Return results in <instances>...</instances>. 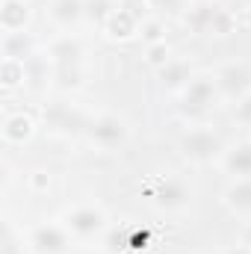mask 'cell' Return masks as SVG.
<instances>
[{"instance_id": "4fadbf2b", "label": "cell", "mask_w": 251, "mask_h": 254, "mask_svg": "<svg viewBox=\"0 0 251 254\" xmlns=\"http://www.w3.org/2000/svg\"><path fill=\"white\" fill-rule=\"evenodd\" d=\"M27 21H30V3L27 0H3L0 3V27H3V33L27 30Z\"/></svg>"}, {"instance_id": "83f0119b", "label": "cell", "mask_w": 251, "mask_h": 254, "mask_svg": "<svg viewBox=\"0 0 251 254\" xmlns=\"http://www.w3.org/2000/svg\"><path fill=\"white\" fill-rule=\"evenodd\" d=\"M139 3H142V0H119V6H125V9H133V12H139Z\"/></svg>"}, {"instance_id": "30bf717a", "label": "cell", "mask_w": 251, "mask_h": 254, "mask_svg": "<svg viewBox=\"0 0 251 254\" xmlns=\"http://www.w3.org/2000/svg\"><path fill=\"white\" fill-rule=\"evenodd\" d=\"M139 27H142V21H139V12L119 6V9L110 15V21H107L101 30H104L110 39H116V42H127V39H133V36L139 33Z\"/></svg>"}, {"instance_id": "277c9868", "label": "cell", "mask_w": 251, "mask_h": 254, "mask_svg": "<svg viewBox=\"0 0 251 254\" xmlns=\"http://www.w3.org/2000/svg\"><path fill=\"white\" fill-rule=\"evenodd\" d=\"M148 198L154 201V207L166 210V213H175V210H184L189 204V187L181 178H157L154 187L148 190Z\"/></svg>"}, {"instance_id": "836d02e7", "label": "cell", "mask_w": 251, "mask_h": 254, "mask_svg": "<svg viewBox=\"0 0 251 254\" xmlns=\"http://www.w3.org/2000/svg\"><path fill=\"white\" fill-rule=\"evenodd\" d=\"M249 6H251V0H249Z\"/></svg>"}, {"instance_id": "3957f363", "label": "cell", "mask_w": 251, "mask_h": 254, "mask_svg": "<svg viewBox=\"0 0 251 254\" xmlns=\"http://www.w3.org/2000/svg\"><path fill=\"white\" fill-rule=\"evenodd\" d=\"M181 154L187 160H192V163H213L216 157L225 154V148H222V139L213 130L195 127V130L181 136Z\"/></svg>"}, {"instance_id": "9c48e42d", "label": "cell", "mask_w": 251, "mask_h": 254, "mask_svg": "<svg viewBox=\"0 0 251 254\" xmlns=\"http://www.w3.org/2000/svg\"><path fill=\"white\" fill-rule=\"evenodd\" d=\"M48 63L51 68H71L83 63V42L74 36H60L48 48Z\"/></svg>"}, {"instance_id": "5b68a950", "label": "cell", "mask_w": 251, "mask_h": 254, "mask_svg": "<svg viewBox=\"0 0 251 254\" xmlns=\"http://www.w3.org/2000/svg\"><path fill=\"white\" fill-rule=\"evenodd\" d=\"M65 228H68V234H74L80 240H92V237H101L107 231V216H104V210L83 204L65 216Z\"/></svg>"}, {"instance_id": "603a6c76", "label": "cell", "mask_w": 251, "mask_h": 254, "mask_svg": "<svg viewBox=\"0 0 251 254\" xmlns=\"http://www.w3.org/2000/svg\"><path fill=\"white\" fill-rule=\"evenodd\" d=\"M0 254H27L24 240H18L12 225H3V240H0Z\"/></svg>"}, {"instance_id": "f1b7e54d", "label": "cell", "mask_w": 251, "mask_h": 254, "mask_svg": "<svg viewBox=\"0 0 251 254\" xmlns=\"http://www.w3.org/2000/svg\"><path fill=\"white\" fill-rule=\"evenodd\" d=\"M243 246H246V249H251V222L246 225V231H243Z\"/></svg>"}, {"instance_id": "5bb4252c", "label": "cell", "mask_w": 251, "mask_h": 254, "mask_svg": "<svg viewBox=\"0 0 251 254\" xmlns=\"http://www.w3.org/2000/svg\"><path fill=\"white\" fill-rule=\"evenodd\" d=\"M222 163H225L228 175H234L237 181L251 178V142H237L234 148H228L222 154Z\"/></svg>"}, {"instance_id": "ffe728a7", "label": "cell", "mask_w": 251, "mask_h": 254, "mask_svg": "<svg viewBox=\"0 0 251 254\" xmlns=\"http://www.w3.org/2000/svg\"><path fill=\"white\" fill-rule=\"evenodd\" d=\"M116 9H119L116 0H86V18L92 24H98V27H104Z\"/></svg>"}, {"instance_id": "d4e9b609", "label": "cell", "mask_w": 251, "mask_h": 254, "mask_svg": "<svg viewBox=\"0 0 251 254\" xmlns=\"http://www.w3.org/2000/svg\"><path fill=\"white\" fill-rule=\"evenodd\" d=\"M125 234H127V249H133V252H145L148 243H151V234L142 231L139 225H127Z\"/></svg>"}, {"instance_id": "1f68e13d", "label": "cell", "mask_w": 251, "mask_h": 254, "mask_svg": "<svg viewBox=\"0 0 251 254\" xmlns=\"http://www.w3.org/2000/svg\"><path fill=\"white\" fill-rule=\"evenodd\" d=\"M189 3H210V0H189Z\"/></svg>"}, {"instance_id": "7a4b0ae2", "label": "cell", "mask_w": 251, "mask_h": 254, "mask_svg": "<svg viewBox=\"0 0 251 254\" xmlns=\"http://www.w3.org/2000/svg\"><path fill=\"white\" fill-rule=\"evenodd\" d=\"M42 122L54 133H63V136H80V133H89V127H92V119L83 110L68 107V104H48L42 110Z\"/></svg>"}, {"instance_id": "7c38bea8", "label": "cell", "mask_w": 251, "mask_h": 254, "mask_svg": "<svg viewBox=\"0 0 251 254\" xmlns=\"http://www.w3.org/2000/svg\"><path fill=\"white\" fill-rule=\"evenodd\" d=\"M3 60H21V63H30L33 54H36V42L27 30H18V33H3Z\"/></svg>"}, {"instance_id": "44dd1931", "label": "cell", "mask_w": 251, "mask_h": 254, "mask_svg": "<svg viewBox=\"0 0 251 254\" xmlns=\"http://www.w3.org/2000/svg\"><path fill=\"white\" fill-rule=\"evenodd\" d=\"M54 83L60 89H80L83 86V68L71 65V68H54Z\"/></svg>"}, {"instance_id": "e0dca14e", "label": "cell", "mask_w": 251, "mask_h": 254, "mask_svg": "<svg viewBox=\"0 0 251 254\" xmlns=\"http://www.w3.org/2000/svg\"><path fill=\"white\" fill-rule=\"evenodd\" d=\"M33 133H36V125H33V119L24 116V113H15V116H9V119L3 122V139H6L9 145H24V142L33 139Z\"/></svg>"}, {"instance_id": "ac0fdd59", "label": "cell", "mask_w": 251, "mask_h": 254, "mask_svg": "<svg viewBox=\"0 0 251 254\" xmlns=\"http://www.w3.org/2000/svg\"><path fill=\"white\" fill-rule=\"evenodd\" d=\"M225 204H228L234 213H251V178L234 181V184L225 190Z\"/></svg>"}, {"instance_id": "4dcf8cb0", "label": "cell", "mask_w": 251, "mask_h": 254, "mask_svg": "<svg viewBox=\"0 0 251 254\" xmlns=\"http://www.w3.org/2000/svg\"><path fill=\"white\" fill-rule=\"evenodd\" d=\"M246 27H249V30H251V6H249V9H246Z\"/></svg>"}, {"instance_id": "cb8c5ba5", "label": "cell", "mask_w": 251, "mask_h": 254, "mask_svg": "<svg viewBox=\"0 0 251 254\" xmlns=\"http://www.w3.org/2000/svg\"><path fill=\"white\" fill-rule=\"evenodd\" d=\"M145 57H148V63L154 65L157 71H160V68H166V65L172 63V51H169V45H166V42H160V45H148Z\"/></svg>"}, {"instance_id": "8fae6325", "label": "cell", "mask_w": 251, "mask_h": 254, "mask_svg": "<svg viewBox=\"0 0 251 254\" xmlns=\"http://www.w3.org/2000/svg\"><path fill=\"white\" fill-rule=\"evenodd\" d=\"M48 15L57 27H77L86 18V0H51Z\"/></svg>"}, {"instance_id": "484cf974", "label": "cell", "mask_w": 251, "mask_h": 254, "mask_svg": "<svg viewBox=\"0 0 251 254\" xmlns=\"http://www.w3.org/2000/svg\"><path fill=\"white\" fill-rule=\"evenodd\" d=\"M234 122L243 127H251V92L246 98L237 101V110H234Z\"/></svg>"}, {"instance_id": "d6a6232c", "label": "cell", "mask_w": 251, "mask_h": 254, "mask_svg": "<svg viewBox=\"0 0 251 254\" xmlns=\"http://www.w3.org/2000/svg\"><path fill=\"white\" fill-rule=\"evenodd\" d=\"M201 254H213V252H201Z\"/></svg>"}, {"instance_id": "9a60e30c", "label": "cell", "mask_w": 251, "mask_h": 254, "mask_svg": "<svg viewBox=\"0 0 251 254\" xmlns=\"http://www.w3.org/2000/svg\"><path fill=\"white\" fill-rule=\"evenodd\" d=\"M216 12H219L216 3H192L189 12L184 15V21H187V27L192 30V33H198V36H210L213 21H216Z\"/></svg>"}, {"instance_id": "7402d4cb", "label": "cell", "mask_w": 251, "mask_h": 254, "mask_svg": "<svg viewBox=\"0 0 251 254\" xmlns=\"http://www.w3.org/2000/svg\"><path fill=\"white\" fill-rule=\"evenodd\" d=\"M139 33H142V39H145L148 45H160V42H166V24H163L160 18H148V21H142Z\"/></svg>"}, {"instance_id": "2e32d148", "label": "cell", "mask_w": 251, "mask_h": 254, "mask_svg": "<svg viewBox=\"0 0 251 254\" xmlns=\"http://www.w3.org/2000/svg\"><path fill=\"white\" fill-rule=\"evenodd\" d=\"M192 77L195 74H192L189 63H184V60H172L166 68H160V83L169 92H184L189 83H192Z\"/></svg>"}, {"instance_id": "4316f807", "label": "cell", "mask_w": 251, "mask_h": 254, "mask_svg": "<svg viewBox=\"0 0 251 254\" xmlns=\"http://www.w3.org/2000/svg\"><path fill=\"white\" fill-rule=\"evenodd\" d=\"M151 3H154L160 12H166V15H181L187 0H151Z\"/></svg>"}, {"instance_id": "8992f818", "label": "cell", "mask_w": 251, "mask_h": 254, "mask_svg": "<svg viewBox=\"0 0 251 254\" xmlns=\"http://www.w3.org/2000/svg\"><path fill=\"white\" fill-rule=\"evenodd\" d=\"M216 86L222 92V98H231V101H240L251 92V68L246 63H228L222 65L216 74Z\"/></svg>"}, {"instance_id": "52a82bcc", "label": "cell", "mask_w": 251, "mask_h": 254, "mask_svg": "<svg viewBox=\"0 0 251 254\" xmlns=\"http://www.w3.org/2000/svg\"><path fill=\"white\" fill-rule=\"evenodd\" d=\"M89 139L104 148V151H113L119 145H125L127 139V127L119 116H98L92 119V127H89Z\"/></svg>"}, {"instance_id": "f546056e", "label": "cell", "mask_w": 251, "mask_h": 254, "mask_svg": "<svg viewBox=\"0 0 251 254\" xmlns=\"http://www.w3.org/2000/svg\"><path fill=\"white\" fill-rule=\"evenodd\" d=\"M231 254H251V249H246V246H237Z\"/></svg>"}, {"instance_id": "6da1fadb", "label": "cell", "mask_w": 251, "mask_h": 254, "mask_svg": "<svg viewBox=\"0 0 251 254\" xmlns=\"http://www.w3.org/2000/svg\"><path fill=\"white\" fill-rule=\"evenodd\" d=\"M219 98H222V92L216 86V77L198 74V77H192V83L181 92V113L184 116H204V113H210L216 107Z\"/></svg>"}, {"instance_id": "d6986e66", "label": "cell", "mask_w": 251, "mask_h": 254, "mask_svg": "<svg viewBox=\"0 0 251 254\" xmlns=\"http://www.w3.org/2000/svg\"><path fill=\"white\" fill-rule=\"evenodd\" d=\"M0 80H3V89H15L27 80V63L21 60H3L0 68Z\"/></svg>"}, {"instance_id": "ba28073f", "label": "cell", "mask_w": 251, "mask_h": 254, "mask_svg": "<svg viewBox=\"0 0 251 254\" xmlns=\"http://www.w3.org/2000/svg\"><path fill=\"white\" fill-rule=\"evenodd\" d=\"M33 254H65L68 252V228L63 225H39L30 231Z\"/></svg>"}]
</instances>
